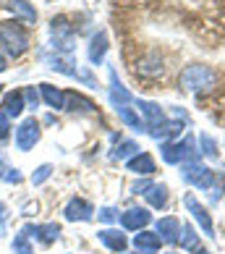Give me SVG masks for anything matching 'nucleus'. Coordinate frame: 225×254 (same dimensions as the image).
Listing matches in <instances>:
<instances>
[{
    "mask_svg": "<svg viewBox=\"0 0 225 254\" xmlns=\"http://www.w3.org/2000/svg\"><path fill=\"white\" fill-rule=\"evenodd\" d=\"M194 252H196V254H212V252H210V249H202V247H196V249H194Z\"/></svg>",
    "mask_w": 225,
    "mask_h": 254,
    "instance_id": "obj_35",
    "label": "nucleus"
},
{
    "mask_svg": "<svg viewBox=\"0 0 225 254\" xmlns=\"http://www.w3.org/2000/svg\"><path fill=\"white\" fill-rule=\"evenodd\" d=\"M126 168H128L131 173H136V176H152L157 171L155 157L149 155V152H136L131 160H126Z\"/></svg>",
    "mask_w": 225,
    "mask_h": 254,
    "instance_id": "obj_13",
    "label": "nucleus"
},
{
    "mask_svg": "<svg viewBox=\"0 0 225 254\" xmlns=\"http://www.w3.org/2000/svg\"><path fill=\"white\" fill-rule=\"evenodd\" d=\"M11 249H13V254H34V249L29 247V236H26L24 231H18V236L13 239Z\"/></svg>",
    "mask_w": 225,
    "mask_h": 254,
    "instance_id": "obj_29",
    "label": "nucleus"
},
{
    "mask_svg": "<svg viewBox=\"0 0 225 254\" xmlns=\"http://www.w3.org/2000/svg\"><path fill=\"white\" fill-rule=\"evenodd\" d=\"M24 100L29 102L32 108L40 105V95H37V89H34V87H26V89H24Z\"/></svg>",
    "mask_w": 225,
    "mask_h": 254,
    "instance_id": "obj_33",
    "label": "nucleus"
},
{
    "mask_svg": "<svg viewBox=\"0 0 225 254\" xmlns=\"http://www.w3.org/2000/svg\"><path fill=\"white\" fill-rule=\"evenodd\" d=\"M110 73V102H112V108H123V105H134V95L123 87V81L118 79V73H115V68H110L108 71Z\"/></svg>",
    "mask_w": 225,
    "mask_h": 254,
    "instance_id": "obj_10",
    "label": "nucleus"
},
{
    "mask_svg": "<svg viewBox=\"0 0 225 254\" xmlns=\"http://www.w3.org/2000/svg\"><path fill=\"white\" fill-rule=\"evenodd\" d=\"M115 113H118V118L123 121V124H126L128 128H134V131H147V126H144L142 116H139V110H134V108L123 105V108H115Z\"/></svg>",
    "mask_w": 225,
    "mask_h": 254,
    "instance_id": "obj_23",
    "label": "nucleus"
},
{
    "mask_svg": "<svg viewBox=\"0 0 225 254\" xmlns=\"http://www.w3.org/2000/svg\"><path fill=\"white\" fill-rule=\"evenodd\" d=\"M63 110H84V113H92L95 110V102L87 100L79 92H65V108Z\"/></svg>",
    "mask_w": 225,
    "mask_h": 254,
    "instance_id": "obj_25",
    "label": "nucleus"
},
{
    "mask_svg": "<svg viewBox=\"0 0 225 254\" xmlns=\"http://www.w3.org/2000/svg\"><path fill=\"white\" fill-rule=\"evenodd\" d=\"M178 231H181V220L178 218H160L157 220V236L163 239V244H175Z\"/></svg>",
    "mask_w": 225,
    "mask_h": 254,
    "instance_id": "obj_16",
    "label": "nucleus"
},
{
    "mask_svg": "<svg viewBox=\"0 0 225 254\" xmlns=\"http://www.w3.org/2000/svg\"><path fill=\"white\" fill-rule=\"evenodd\" d=\"M149 220H152V215H149L144 207H131L120 215V225H123L126 231H144Z\"/></svg>",
    "mask_w": 225,
    "mask_h": 254,
    "instance_id": "obj_11",
    "label": "nucleus"
},
{
    "mask_svg": "<svg viewBox=\"0 0 225 254\" xmlns=\"http://www.w3.org/2000/svg\"><path fill=\"white\" fill-rule=\"evenodd\" d=\"M218 71L212 65H204V63H191L178 73V87L183 92H191V95H199V92H207L218 84Z\"/></svg>",
    "mask_w": 225,
    "mask_h": 254,
    "instance_id": "obj_1",
    "label": "nucleus"
},
{
    "mask_svg": "<svg viewBox=\"0 0 225 254\" xmlns=\"http://www.w3.org/2000/svg\"><path fill=\"white\" fill-rule=\"evenodd\" d=\"M48 63H50L53 71H60V73H65V76L79 79V81H84V84H95V76H92V73L79 71L76 63H71L68 58H63V55H53V58H48Z\"/></svg>",
    "mask_w": 225,
    "mask_h": 254,
    "instance_id": "obj_8",
    "label": "nucleus"
},
{
    "mask_svg": "<svg viewBox=\"0 0 225 254\" xmlns=\"http://www.w3.org/2000/svg\"><path fill=\"white\" fill-rule=\"evenodd\" d=\"M97 218L102 223H115L118 220V210H112V207H102V210L97 212Z\"/></svg>",
    "mask_w": 225,
    "mask_h": 254,
    "instance_id": "obj_32",
    "label": "nucleus"
},
{
    "mask_svg": "<svg viewBox=\"0 0 225 254\" xmlns=\"http://www.w3.org/2000/svg\"><path fill=\"white\" fill-rule=\"evenodd\" d=\"M199 152L204 155V157H210V160H218L220 157V152H218V142L210 136V134H199Z\"/></svg>",
    "mask_w": 225,
    "mask_h": 254,
    "instance_id": "obj_27",
    "label": "nucleus"
},
{
    "mask_svg": "<svg viewBox=\"0 0 225 254\" xmlns=\"http://www.w3.org/2000/svg\"><path fill=\"white\" fill-rule=\"evenodd\" d=\"M24 92H5V100H3V110L8 113V118H18L24 110Z\"/></svg>",
    "mask_w": 225,
    "mask_h": 254,
    "instance_id": "obj_24",
    "label": "nucleus"
},
{
    "mask_svg": "<svg viewBox=\"0 0 225 254\" xmlns=\"http://www.w3.org/2000/svg\"><path fill=\"white\" fill-rule=\"evenodd\" d=\"M63 218L65 220H71V223H87L95 218V207H92L87 199H81V196H76V199H71L68 204H65V210H63Z\"/></svg>",
    "mask_w": 225,
    "mask_h": 254,
    "instance_id": "obj_9",
    "label": "nucleus"
},
{
    "mask_svg": "<svg viewBox=\"0 0 225 254\" xmlns=\"http://www.w3.org/2000/svg\"><path fill=\"white\" fill-rule=\"evenodd\" d=\"M139 149H142V147H139L134 139H123V142H118V147L110 152V160H118V163H120V160H131Z\"/></svg>",
    "mask_w": 225,
    "mask_h": 254,
    "instance_id": "obj_26",
    "label": "nucleus"
},
{
    "mask_svg": "<svg viewBox=\"0 0 225 254\" xmlns=\"http://www.w3.org/2000/svg\"><path fill=\"white\" fill-rule=\"evenodd\" d=\"M53 50H58L60 55H71L73 53V29L65 24V18H53Z\"/></svg>",
    "mask_w": 225,
    "mask_h": 254,
    "instance_id": "obj_5",
    "label": "nucleus"
},
{
    "mask_svg": "<svg viewBox=\"0 0 225 254\" xmlns=\"http://www.w3.org/2000/svg\"><path fill=\"white\" fill-rule=\"evenodd\" d=\"M183 204H186V210L191 212V218L196 220V225L202 228L204 236H207V239H215V225H212V218H210L207 207H204L199 199H196V196H194L191 191L183 196Z\"/></svg>",
    "mask_w": 225,
    "mask_h": 254,
    "instance_id": "obj_4",
    "label": "nucleus"
},
{
    "mask_svg": "<svg viewBox=\"0 0 225 254\" xmlns=\"http://www.w3.org/2000/svg\"><path fill=\"white\" fill-rule=\"evenodd\" d=\"M8 134H11V118H8V113L0 108V142H3Z\"/></svg>",
    "mask_w": 225,
    "mask_h": 254,
    "instance_id": "obj_31",
    "label": "nucleus"
},
{
    "mask_svg": "<svg viewBox=\"0 0 225 254\" xmlns=\"http://www.w3.org/2000/svg\"><path fill=\"white\" fill-rule=\"evenodd\" d=\"M0 181H5V184H21V173H18L16 168L8 165L3 155H0Z\"/></svg>",
    "mask_w": 225,
    "mask_h": 254,
    "instance_id": "obj_28",
    "label": "nucleus"
},
{
    "mask_svg": "<svg viewBox=\"0 0 225 254\" xmlns=\"http://www.w3.org/2000/svg\"><path fill=\"white\" fill-rule=\"evenodd\" d=\"M50 173H53V165H48V163H45V165H40V168H37V171L32 173V184H34V186L45 184V181L50 178Z\"/></svg>",
    "mask_w": 225,
    "mask_h": 254,
    "instance_id": "obj_30",
    "label": "nucleus"
},
{
    "mask_svg": "<svg viewBox=\"0 0 225 254\" xmlns=\"http://www.w3.org/2000/svg\"><path fill=\"white\" fill-rule=\"evenodd\" d=\"M5 71V55H3V50H0V73Z\"/></svg>",
    "mask_w": 225,
    "mask_h": 254,
    "instance_id": "obj_34",
    "label": "nucleus"
},
{
    "mask_svg": "<svg viewBox=\"0 0 225 254\" xmlns=\"http://www.w3.org/2000/svg\"><path fill=\"white\" fill-rule=\"evenodd\" d=\"M134 105H136V110H139V116H142L147 131H149V128H155V126H160L163 121L168 118V116H165V110H163L160 105H157V102H152V100L134 97Z\"/></svg>",
    "mask_w": 225,
    "mask_h": 254,
    "instance_id": "obj_6",
    "label": "nucleus"
},
{
    "mask_svg": "<svg viewBox=\"0 0 225 254\" xmlns=\"http://www.w3.org/2000/svg\"><path fill=\"white\" fill-rule=\"evenodd\" d=\"M175 244H181V249H186V252H194L196 247H199V233L194 231V225L181 223V231H178V241Z\"/></svg>",
    "mask_w": 225,
    "mask_h": 254,
    "instance_id": "obj_22",
    "label": "nucleus"
},
{
    "mask_svg": "<svg viewBox=\"0 0 225 254\" xmlns=\"http://www.w3.org/2000/svg\"><path fill=\"white\" fill-rule=\"evenodd\" d=\"M0 95H3V89H0Z\"/></svg>",
    "mask_w": 225,
    "mask_h": 254,
    "instance_id": "obj_37",
    "label": "nucleus"
},
{
    "mask_svg": "<svg viewBox=\"0 0 225 254\" xmlns=\"http://www.w3.org/2000/svg\"><path fill=\"white\" fill-rule=\"evenodd\" d=\"M3 212H5V207H3V204H0V218H3Z\"/></svg>",
    "mask_w": 225,
    "mask_h": 254,
    "instance_id": "obj_36",
    "label": "nucleus"
},
{
    "mask_svg": "<svg viewBox=\"0 0 225 254\" xmlns=\"http://www.w3.org/2000/svg\"><path fill=\"white\" fill-rule=\"evenodd\" d=\"M181 131H183V124H181V121H175V118H165L160 126L149 128L147 134H149V136H155V139H163V142H165V139H173V136H178Z\"/></svg>",
    "mask_w": 225,
    "mask_h": 254,
    "instance_id": "obj_15",
    "label": "nucleus"
},
{
    "mask_svg": "<svg viewBox=\"0 0 225 254\" xmlns=\"http://www.w3.org/2000/svg\"><path fill=\"white\" fill-rule=\"evenodd\" d=\"M144 199L149 202V207L163 210V207L168 204V186L165 184H149L144 189Z\"/></svg>",
    "mask_w": 225,
    "mask_h": 254,
    "instance_id": "obj_18",
    "label": "nucleus"
},
{
    "mask_svg": "<svg viewBox=\"0 0 225 254\" xmlns=\"http://www.w3.org/2000/svg\"><path fill=\"white\" fill-rule=\"evenodd\" d=\"M160 157L168 165H183L189 160L199 157V149H194V139L186 136V139H175V142H163Z\"/></svg>",
    "mask_w": 225,
    "mask_h": 254,
    "instance_id": "obj_3",
    "label": "nucleus"
},
{
    "mask_svg": "<svg viewBox=\"0 0 225 254\" xmlns=\"http://www.w3.org/2000/svg\"><path fill=\"white\" fill-rule=\"evenodd\" d=\"M100 241L105 244V247L110 252H118V254H123L126 247H128V239H126V233H120V231H112V228H102L100 233Z\"/></svg>",
    "mask_w": 225,
    "mask_h": 254,
    "instance_id": "obj_14",
    "label": "nucleus"
},
{
    "mask_svg": "<svg viewBox=\"0 0 225 254\" xmlns=\"http://www.w3.org/2000/svg\"><path fill=\"white\" fill-rule=\"evenodd\" d=\"M108 34L105 32H97L95 37L89 40V61L95 63V65H100L102 61H105V55H108Z\"/></svg>",
    "mask_w": 225,
    "mask_h": 254,
    "instance_id": "obj_17",
    "label": "nucleus"
},
{
    "mask_svg": "<svg viewBox=\"0 0 225 254\" xmlns=\"http://www.w3.org/2000/svg\"><path fill=\"white\" fill-rule=\"evenodd\" d=\"M40 92H42V100L48 102L50 108H55V110L65 108V92L63 89L53 87V84H40Z\"/></svg>",
    "mask_w": 225,
    "mask_h": 254,
    "instance_id": "obj_20",
    "label": "nucleus"
},
{
    "mask_svg": "<svg viewBox=\"0 0 225 254\" xmlns=\"http://www.w3.org/2000/svg\"><path fill=\"white\" fill-rule=\"evenodd\" d=\"M0 45L8 50V55H13V58H18V55H24L26 50H29V37H26V29L21 24L16 21H0Z\"/></svg>",
    "mask_w": 225,
    "mask_h": 254,
    "instance_id": "obj_2",
    "label": "nucleus"
},
{
    "mask_svg": "<svg viewBox=\"0 0 225 254\" xmlns=\"http://www.w3.org/2000/svg\"><path fill=\"white\" fill-rule=\"evenodd\" d=\"M21 231L26 233V236H34V239H40L42 244H53V241H58V236H60V225H58V223H45V225L26 223Z\"/></svg>",
    "mask_w": 225,
    "mask_h": 254,
    "instance_id": "obj_12",
    "label": "nucleus"
},
{
    "mask_svg": "<svg viewBox=\"0 0 225 254\" xmlns=\"http://www.w3.org/2000/svg\"><path fill=\"white\" fill-rule=\"evenodd\" d=\"M160 244H163V239L157 236V233H152V231H139L134 236V247L139 252H157Z\"/></svg>",
    "mask_w": 225,
    "mask_h": 254,
    "instance_id": "obj_21",
    "label": "nucleus"
},
{
    "mask_svg": "<svg viewBox=\"0 0 225 254\" xmlns=\"http://www.w3.org/2000/svg\"><path fill=\"white\" fill-rule=\"evenodd\" d=\"M5 8H8V11H11L16 18H21V21H26V24H34V21H37L34 5H29L26 0H11V3H5Z\"/></svg>",
    "mask_w": 225,
    "mask_h": 254,
    "instance_id": "obj_19",
    "label": "nucleus"
},
{
    "mask_svg": "<svg viewBox=\"0 0 225 254\" xmlns=\"http://www.w3.org/2000/svg\"><path fill=\"white\" fill-rule=\"evenodd\" d=\"M37 142H40V124H37L34 118L21 121L16 128V147L21 149V152H29Z\"/></svg>",
    "mask_w": 225,
    "mask_h": 254,
    "instance_id": "obj_7",
    "label": "nucleus"
}]
</instances>
